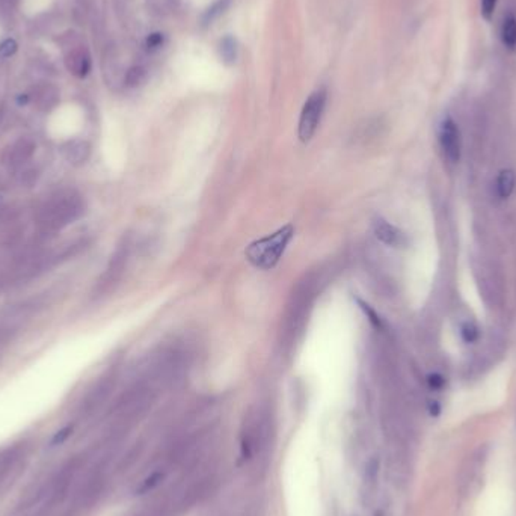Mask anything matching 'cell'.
Segmentation results:
<instances>
[{
	"mask_svg": "<svg viewBox=\"0 0 516 516\" xmlns=\"http://www.w3.org/2000/svg\"><path fill=\"white\" fill-rule=\"evenodd\" d=\"M85 212V202L73 192L47 201L40 210L38 222L44 231H57L77 221Z\"/></svg>",
	"mask_w": 516,
	"mask_h": 516,
	"instance_id": "1",
	"label": "cell"
},
{
	"mask_svg": "<svg viewBox=\"0 0 516 516\" xmlns=\"http://www.w3.org/2000/svg\"><path fill=\"white\" fill-rule=\"evenodd\" d=\"M295 234L292 225H285L277 233H273L268 237H263L257 242L251 243L246 249V258L251 265H254L258 269L269 270L278 265L281 260L287 245Z\"/></svg>",
	"mask_w": 516,
	"mask_h": 516,
	"instance_id": "2",
	"label": "cell"
},
{
	"mask_svg": "<svg viewBox=\"0 0 516 516\" xmlns=\"http://www.w3.org/2000/svg\"><path fill=\"white\" fill-rule=\"evenodd\" d=\"M326 104V92L325 91H316L309 95V99L304 104V109L299 119V139L302 142L311 141L314 136L316 130L320 124V119L325 111Z\"/></svg>",
	"mask_w": 516,
	"mask_h": 516,
	"instance_id": "3",
	"label": "cell"
},
{
	"mask_svg": "<svg viewBox=\"0 0 516 516\" xmlns=\"http://www.w3.org/2000/svg\"><path fill=\"white\" fill-rule=\"evenodd\" d=\"M438 141L444 158L450 163H458L462 154L461 130L451 116H446L439 124Z\"/></svg>",
	"mask_w": 516,
	"mask_h": 516,
	"instance_id": "4",
	"label": "cell"
},
{
	"mask_svg": "<svg viewBox=\"0 0 516 516\" xmlns=\"http://www.w3.org/2000/svg\"><path fill=\"white\" fill-rule=\"evenodd\" d=\"M26 459V447L9 446L0 450V488L5 486L21 468Z\"/></svg>",
	"mask_w": 516,
	"mask_h": 516,
	"instance_id": "5",
	"label": "cell"
},
{
	"mask_svg": "<svg viewBox=\"0 0 516 516\" xmlns=\"http://www.w3.org/2000/svg\"><path fill=\"white\" fill-rule=\"evenodd\" d=\"M37 150V143L31 138H20L14 142V146L9 150L8 162L13 168H20L32 159V155Z\"/></svg>",
	"mask_w": 516,
	"mask_h": 516,
	"instance_id": "6",
	"label": "cell"
},
{
	"mask_svg": "<svg viewBox=\"0 0 516 516\" xmlns=\"http://www.w3.org/2000/svg\"><path fill=\"white\" fill-rule=\"evenodd\" d=\"M373 230H375V236L380 240L382 243H385L393 248H400V246L406 245V236L399 230V228H395L394 225H391L387 221L378 219L373 224Z\"/></svg>",
	"mask_w": 516,
	"mask_h": 516,
	"instance_id": "7",
	"label": "cell"
},
{
	"mask_svg": "<svg viewBox=\"0 0 516 516\" xmlns=\"http://www.w3.org/2000/svg\"><path fill=\"white\" fill-rule=\"evenodd\" d=\"M61 151H62L64 159L68 163L79 166V165H83L89 159L91 146L87 141H80V139L68 141V142L64 143Z\"/></svg>",
	"mask_w": 516,
	"mask_h": 516,
	"instance_id": "8",
	"label": "cell"
},
{
	"mask_svg": "<svg viewBox=\"0 0 516 516\" xmlns=\"http://www.w3.org/2000/svg\"><path fill=\"white\" fill-rule=\"evenodd\" d=\"M67 65L71 73L85 77L91 70V57L85 50H75L67 59Z\"/></svg>",
	"mask_w": 516,
	"mask_h": 516,
	"instance_id": "9",
	"label": "cell"
},
{
	"mask_svg": "<svg viewBox=\"0 0 516 516\" xmlns=\"http://www.w3.org/2000/svg\"><path fill=\"white\" fill-rule=\"evenodd\" d=\"M500 37L503 45L506 47L510 52H516V17L513 14H509L504 17Z\"/></svg>",
	"mask_w": 516,
	"mask_h": 516,
	"instance_id": "10",
	"label": "cell"
},
{
	"mask_svg": "<svg viewBox=\"0 0 516 516\" xmlns=\"http://www.w3.org/2000/svg\"><path fill=\"white\" fill-rule=\"evenodd\" d=\"M516 186V175L513 170H503L497 178V194L501 199L509 198Z\"/></svg>",
	"mask_w": 516,
	"mask_h": 516,
	"instance_id": "11",
	"label": "cell"
},
{
	"mask_svg": "<svg viewBox=\"0 0 516 516\" xmlns=\"http://www.w3.org/2000/svg\"><path fill=\"white\" fill-rule=\"evenodd\" d=\"M59 101V92L53 87H44L37 95V103L41 111H50Z\"/></svg>",
	"mask_w": 516,
	"mask_h": 516,
	"instance_id": "12",
	"label": "cell"
},
{
	"mask_svg": "<svg viewBox=\"0 0 516 516\" xmlns=\"http://www.w3.org/2000/svg\"><path fill=\"white\" fill-rule=\"evenodd\" d=\"M147 77V73H146V68L143 67H131L127 75H126V85L130 87V88H135V87H139L141 83L146 80Z\"/></svg>",
	"mask_w": 516,
	"mask_h": 516,
	"instance_id": "13",
	"label": "cell"
},
{
	"mask_svg": "<svg viewBox=\"0 0 516 516\" xmlns=\"http://www.w3.org/2000/svg\"><path fill=\"white\" fill-rule=\"evenodd\" d=\"M461 337L466 344H474L480 339V331L476 323L465 322L461 326Z\"/></svg>",
	"mask_w": 516,
	"mask_h": 516,
	"instance_id": "14",
	"label": "cell"
},
{
	"mask_svg": "<svg viewBox=\"0 0 516 516\" xmlns=\"http://www.w3.org/2000/svg\"><path fill=\"white\" fill-rule=\"evenodd\" d=\"M221 55L224 57V61L226 62H234L236 56H237V47H236V41L231 37H225L221 43Z\"/></svg>",
	"mask_w": 516,
	"mask_h": 516,
	"instance_id": "15",
	"label": "cell"
},
{
	"mask_svg": "<svg viewBox=\"0 0 516 516\" xmlns=\"http://www.w3.org/2000/svg\"><path fill=\"white\" fill-rule=\"evenodd\" d=\"M498 0H480V13L486 21H490L494 17Z\"/></svg>",
	"mask_w": 516,
	"mask_h": 516,
	"instance_id": "16",
	"label": "cell"
},
{
	"mask_svg": "<svg viewBox=\"0 0 516 516\" xmlns=\"http://www.w3.org/2000/svg\"><path fill=\"white\" fill-rule=\"evenodd\" d=\"M17 49H18L17 41L13 40V38H8L2 44H0V57H2V59L11 57L13 55H16Z\"/></svg>",
	"mask_w": 516,
	"mask_h": 516,
	"instance_id": "17",
	"label": "cell"
},
{
	"mask_svg": "<svg viewBox=\"0 0 516 516\" xmlns=\"http://www.w3.org/2000/svg\"><path fill=\"white\" fill-rule=\"evenodd\" d=\"M163 44V37L162 33H151L150 37L147 38V47L151 50L158 49V47H160Z\"/></svg>",
	"mask_w": 516,
	"mask_h": 516,
	"instance_id": "18",
	"label": "cell"
},
{
	"mask_svg": "<svg viewBox=\"0 0 516 516\" xmlns=\"http://www.w3.org/2000/svg\"><path fill=\"white\" fill-rule=\"evenodd\" d=\"M427 382H429V385L432 387V388H442L444 387V383H446V380H444V378L441 376V375H438V373H434V375H429V378H427Z\"/></svg>",
	"mask_w": 516,
	"mask_h": 516,
	"instance_id": "19",
	"label": "cell"
},
{
	"mask_svg": "<svg viewBox=\"0 0 516 516\" xmlns=\"http://www.w3.org/2000/svg\"><path fill=\"white\" fill-rule=\"evenodd\" d=\"M70 432H71V427L68 426V427H64L61 432H57V435L53 438V444H61V442H64L65 441V438L70 435Z\"/></svg>",
	"mask_w": 516,
	"mask_h": 516,
	"instance_id": "20",
	"label": "cell"
},
{
	"mask_svg": "<svg viewBox=\"0 0 516 516\" xmlns=\"http://www.w3.org/2000/svg\"><path fill=\"white\" fill-rule=\"evenodd\" d=\"M4 115H5V112H4V107H0V123H2Z\"/></svg>",
	"mask_w": 516,
	"mask_h": 516,
	"instance_id": "21",
	"label": "cell"
},
{
	"mask_svg": "<svg viewBox=\"0 0 516 516\" xmlns=\"http://www.w3.org/2000/svg\"><path fill=\"white\" fill-rule=\"evenodd\" d=\"M2 206H4V197L0 195V207H2Z\"/></svg>",
	"mask_w": 516,
	"mask_h": 516,
	"instance_id": "22",
	"label": "cell"
}]
</instances>
